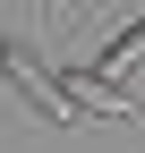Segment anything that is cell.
I'll return each instance as SVG.
<instances>
[{
	"label": "cell",
	"mask_w": 145,
	"mask_h": 153,
	"mask_svg": "<svg viewBox=\"0 0 145 153\" xmlns=\"http://www.w3.org/2000/svg\"><path fill=\"white\" fill-rule=\"evenodd\" d=\"M0 76H9V94H26V111H34V119H51V128H77V119H85V111L51 85V68L34 60V43H26V34H0Z\"/></svg>",
	"instance_id": "cell-1"
},
{
	"label": "cell",
	"mask_w": 145,
	"mask_h": 153,
	"mask_svg": "<svg viewBox=\"0 0 145 153\" xmlns=\"http://www.w3.org/2000/svg\"><path fill=\"white\" fill-rule=\"evenodd\" d=\"M128 60H145V17H128V26H120L111 43H102V60H94V68L111 76V68H128Z\"/></svg>",
	"instance_id": "cell-3"
},
{
	"label": "cell",
	"mask_w": 145,
	"mask_h": 153,
	"mask_svg": "<svg viewBox=\"0 0 145 153\" xmlns=\"http://www.w3.org/2000/svg\"><path fill=\"white\" fill-rule=\"evenodd\" d=\"M51 85H60L85 119H128V111H137V94L120 85V76H102V68H51Z\"/></svg>",
	"instance_id": "cell-2"
}]
</instances>
